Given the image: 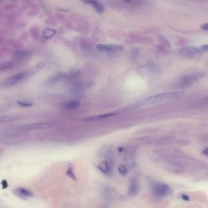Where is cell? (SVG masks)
<instances>
[{"mask_svg":"<svg viewBox=\"0 0 208 208\" xmlns=\"http://www.w3.org/2000/svg\"><path fill=\"white\" fill-rule=\"evenodd\" d=\"M185 94H186L184 91H176L153 95L137 103L136 104V106L139 107L142 106L152 105L172 101L184 96Z\"/></svg>","mask_w":208,"mask_h":208,"instance_id":"1","label":"cell"},{"mask_svg":"<svg viewBox=\"0 0 208 208\" xmlns=\"http://www.w3.org/2000/svg\"><path fill=\"white\" fill-rule=\"evenodd\" d=\"M205 75L206 73L203 71H195L191 73L182 78L179 84V86L181 87H187L202 79Z\"/></svg>","mask_w":208,"mask_h":208,"instance_id":"2","label":"cell"},{"mask_svg":"<svg viewBox=\"0 0 208 208\" xmlns=\"http://www.w3.org/2000/svg\"><path fill=\"white\" fill-rule=\"evenodd\" d=\"M84 3L87 4H90L91 5L96 11V12L99 14H101L104 11V7L103 4L97 1H84Z\"/></svg>","mask_w":208,"mask_h":208,"instance_id":"13","label":"cell"},{"mask_svg":"<svg viewBox=\"0 0 208 208\" xmlns=\"http://www.w3.org/2000/svg\"><path fill=\"white\" fill-rule=\"evenodd\" d=\"M28 73L26 70L21 71L19 72L18 73H17L16 75L12 76L9 79H7L6 81V82L4 84L6 86H14V85L17 84L18 83H19L20 81H21L23 79H24L25 77L28 75Z\"/></svg>","mask_w":208,"mask_h":208,"instance_id":"7","label":"cell"},{"mask_svg":"<svg viewBox=\"0 0 208 208\" xmlns=\"http://www.w3.org/2000/svg\"><path fill=\"white\" fill-rule=\"evenodd\" d=\"M65 73L64 72H58L55 74H54L52 75L48 80V84H55L56 83L60 80H62L63 78H64L65 77Z\"/></svg>","mask_w":208,"mask_h":208,"instance_id":"14","label":"cell"},{"mask_svg":"<svg viewBox=\"0 0 208 208\" xmlns=\"http://www.w3.org/2000/svg\"><path fill=\"white\" fill-rule=\"evenodd\" d=\"M45 65L46 64H44V63H40V64H39L37 66H36V68L37 69H42L45 66Z\"/></svg>","mask_w":208,"mask_h":208,"instance_id":"27","label":"cell"},{"mask_svg":"<svg viewBox=\"0 0 208 208\" xmlns=\"http://www.w3.org/2000/svg\"><path fill=\"white\" fill-rule=\"evenodd\" d=\"M200 27H201V28H202V30H203L207 31V29H208V24H207V23H203V24H202L201 25Z\"/></svg>","mask_w":208,"mask_h":208,"instance_id":"26","label":"cell"},{"mask_svg":"<svg viewBox=\"0 0 208 208\" xmlns=\"http://www.w3.org/2000/svg\"><path fill=\"white\" fill-rule=\"evenodd\" d=\"M54 123L52 122H40V123H35L31 124H27L23 126H20L18 130L19 131H34V130H44L48 129L53 127Z\"/></svg>","mask_w":208,"mask_h":208,"instance_id":"4","label":"cell"},{"mask_svg":"<svg viewBox=\"0 0 208 208\" xmlns=\"http://www.w3.org/2000/svg\"><path fill=\"white\" fill-rule=\"evenodd\" d=\"M96 48L99 51L111 53H121L123 50V48L122 46L113 44L99 43L96 45Z\"/></svg>","mask_w":208,"mask_h":208,"instance_id":"5","label":"cell"},{"mask_svg":"<svg viewBox=\"0 0 208 208\" xmlns=\"http://www.w3.org/2000/svg\"><path fill=\"white\" fill-rule=\"evenodd\" d=\"M56 34V31L53 29H45L42 34V39L43 40L51 39Z\"/></svg>","mask_w":208,"mask_h":208,"instance_id":"17","label":"cell"},{"mask_svg":"<svg viewBox=\"0 0 208 208\" xmlns=\"http://www.w3.org/2000/svg\"><path fill=\"white\" fill-rule=\"evenodd\" d=\"M199 49H200V50L202 52V51H207V50H208V49H207V45L206 44V45H202V46H201Z\"/></svg>","mask_w":208,"mask_h":208,"instance_id":"24","label":"cell"},{"mask_svg":"<svg viewBox=\"0 0 208 208\" xmlns=\"http://www.w3.org/2000/svg\"><path fill=\"white\" fill-rule=\"evenodd\" d=\"M118 114V112H110V113H107L104 114H101V115H94V116H91L89 117L86 118L84 121L86 122H94V121H98V120H102L106 119H108L109 117H112L114 116H115Z\"/></svg>","mask_w":208,"mask_h":208,"instance_id":"10","label":"cell"},{"mask_svg":"<svg viewBox=\"0 0 208 208\" xmlns=\"http://www.w3.org/2000/svg\"><path fill=\"white\" fill-rule=\"evenodd\" d=\"M99 170H100L103 173L108 174L111 171V167L109 163L106 160L102 161L98 166Z\"/></svg>","mask_w":208,"mask_h":208,"instance_id":"16","label":"cell"},{"mask_svg":"<svg viewBox=\"0 0 208 208\" xmlns=\"http://www.w3.org/2000/svg\"><path fill=\"white\" fill-rule=\"evenodd\" d=\"M203 155H204V156H207L208 155V151H207V148H206L203 151Z\"/></svg>","mask_w":208,"mask_h":208,"instance_id":"28","label":"cell"},{"mask_svg":"<svg viewBox=\"0 0 208 208\" xmlns=\"http://www.w3.org/2000/svg\"><path fill=\"white\" fill-rule=\"evenodd\" d=\"M140 191V182L139 180L136 178H132L130 182V186L128 188V195L131 196H136Z\"/></svg>","mask_w":208,"mask_h":208,"instance_id":"9","label":"cell"},{"mask_svg":"<svg viewBox=\"0 0 208 208\" xmlns=\"http://www.w3.org/2000/svg\"><path fill=\"white\" fill-rule=\"evenodd\" d=\"M135 165H136V164H135V162L134 160H130L128 162V166L131 168H132L135 167Z\"/></svg>","mask_w":208,"mask_h":208,"instance_id":"23","label":"cell"},{"mask_svg":"<svg viewBox=\"0 0 208 208\" xmlns=\"http://www.w3.org/2000/svg\"><path fill=\"white\" fill-rule=\"evenodd\" d=\"M181 198L184 201H189V200H190L189 196H188L187 195H186V194H182L181 196Z\"/></svg>","mask_w":208,"mask_h":208,"instance_id":"25","label":"cell"},{"mask_svg":"<svg viewBox=\"0 0 208 208\" xmlns=\"http://www.w3.org/2000/svg\"><path fill=\"white\" fill-rule=\"evenodd\" d=\"M21 117H22V115L17 114L0 116V124L12 122L21 118Z\"/></svg>","mask_w":208,"mask_h":208,"instance_id":"12","label":"cell"},{"mask_svg":"<svg viewBox=\"0 0 208 208\" xmlns=\"http://www.w3.org/2000/svg\"><path fill=\"white\" fill-rule=\"evenodd\" d=\"M80 75V71L78 69H75L71 71L69 73L65 75L66 79L67 80H73L78 78Z\"/></svg>","mask_w":208,"mask_h":208,"instance_id":"18","label":"cell"},{"mask_svg":"<svg viewBox=\"0 0 208 208\" xmlns=\"http://www.w3.org/2000/svg\"><path fill=\"white\" fill-rule=\"evenodd\" d=\"M12 192L16 196L22 200H26L34 196L33 193L29 189L24 187H17L14 189Z\"/></svg>","mask_w":208,"mask_h":208,"instance_id":"8","label":"cell"},{"mask_svg":"<svg viewBox=\"0 0 208 208\" xmlns=\"http://www.w3.org/2000/svg\"><path fill=\"white\" fill-rule=\"evenodd\" d=\"M14 65L12 62L6 61L0 63V70H5L11 68Z\"/></svg>","mask_w":208,"mask_h":208,"instance_id":"19","label":"cell"},{"mask_svg":"<svg viewBox=\"0 0 208 208\" xmlns=\"http://www.w3.org/2000/svg\"><path fill=\"white\" fill-rule=\"evenodd\" d=\"M17 103L19 104L20 106L22 107H31L33 105V103L32 101H28V100H19L17 101Z\"/></svg>","mask_w":208,"mask_h":208,"instance_id":"20","label":"cell"},{"mask_svg":"<svg viewBox=\"0 0 208 208\" xmlns=\"http://www.w3.org/2000/svg\"><path fill=\"white\" fill-rule=\"evenodd\" d=\"M30 55V52L27 50H20L17 51L13 56V59L16 62H19L28 58Z\"/></svg>","mask_w":208,"mask_h":208,"instance_id":"11","label":"cell"},{"mask_svg":"<svg viewBox=\"0 0 208 208\" xmlns=\"http://www.w3.org/2000/svg\"><path fill=\"white\" fill-rule=\"evenodd\" d=\"M79 106L80 102L78 100L75 99V100H71L67 102L63 106V107L65 110H73L79 107Z\"/></svg>","mask_w":208,"mask_h":208,"instance_id":"15","label":"cell"},{"mask_svg":"<svg viewBox=\"0 0 208 208\" xmlns=\"http://www.w3.org/2000/svg\"><path fill=\"white\" fill-rule=\"evenodd\" d=\"M67 174L68 175V176H70L71 178L72 179H75L76 178V176L75 175V173L73 172V168H71V167H69L68 168V170L67 171Z\"/></svg>","mask_w":208,"mask_h":208,"instance_id":"22","label":"cell"},{"mask_svg":"<svg viewBox=\"0 0 208 208\" xmlns=\"http://www.w3.org/2000/svg\"><path fill=\"white\" fill-rule=\"evenodd\" d=\"M152 191L155 196L163 198L172 193V189L167 184L155 182L152 184Z\"/></svg>","mask_w":208,"mask_h":208,"instance_id":"3","label":"cell"},{"mask_svg":"<svg viewBox=\"0 0 208 208\" xmlns=\"http://www.w3.org/2000/svg\"><path fill=\"white\" fill-rule=\"evenodd\" d=\"M118 170H119V172L120 175H123V176H125L128 174V168H126V167L124 165H120L119 167V168H118Z\"/></svg>","mask_w":208,"mask_h":208,"instance_id":"21","label":"cell"},{"mask_svg":"<svg viewBox=\"0 0 208 208\" xmlns=\"http://www.w3.org/2000/svg\"><path fill=\"white\" fill-rule=\"evenodd\" d=\"M179 53L181 55H182L184 57L192 58L198 55H200L202 52L200 50V49L196 47H185L180 50Z\"/></svg>","mask_w":208,"mask_h":208,"instance_id":"6","label":"cell"}]
</instances>
